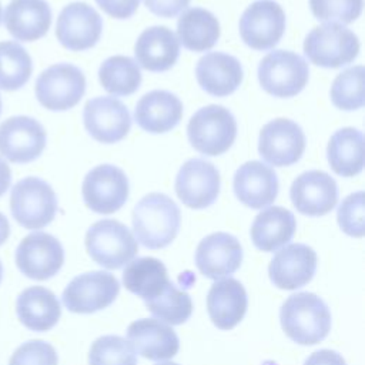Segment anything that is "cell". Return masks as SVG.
I'll use <instances>...</instances> for the list:
<instances>
[{"label":"cell","instance_id":"cell-1","mask_svg":"<svg viewBox=\"0 0 365 365\" xmlns=\"http://www.w3.org/2000/svg\"><path fill=\"white\" fill-rule=\"evenodd\" d=\"M181 212L165 194L151 192L143 197L133 210V230L141 245L150 250L164 248L177 237Z\"/></svg>","mask_w":365,"mask_h":365},{"label":"cell","instance_id":"cell-2","mask_svg":"<svg viewBox=\"0 0 365 365\" xmlns=\"http://www.w3.org/2000/svg\"><path fill=\"white\" fill-rule=\"evenodd\" d=\"M279 321L285 335L299 345L321 342L331 329V312L312 292L289 295L281 307Z\"/></svg>","mask_w":365,"mask_h":365},{"label":"cell","instance_id":"cell-3","mask_svg":"<svg viewBox=\"0 0 365 365\" xmlns=\"http://www.w3.org/2000/svg\"><path fill=\"white\" fill-rule=\"evenodd\" d=\"M13 218L27 230L48 225L57 212V197L48 182L38 177H26L10 192Z\"/></svg>","mask_w":365,"mask_h":365},{"label":"cell","instance_id":"cell-4","mask_svg":"<svg viewBox=\"0 0 365 365\" xmlns=\"http://www.w3.org/2000/svg\"><path fill=\"white\" fill-rule=\"evenodd\" d=\"M86 250L98 265L118 269L137 255L138 245L124 224L115 220H101L87 230Z\"/></svg>","mask_w":365,"mask_h":365},{"label":"cell","instance_id":"cell-5","mask_svg":"<svg viewBox=\"0 0 365 365\" xmlns=\"http://www.w3.org/2000/svg\"><path fill=\"white\" fill-rule=\"evenodd\" d=\"M304 53L315 66L338 68L356 58L359 40L344 24L325 23L308 33L304 41Z\"/></svg>","mask_w":365,"mask_h":365},{"label":"cell","instance_id":"cell-6","mask_svg":"<svg viewBox=\"0 0 365 365\" xmlns=\"http://www.w3.org/2000/svg\"><path fill=\"white\" fill-rule=\"evenodd\" d=\"M190 144L201 154H224L237 137V121L222 106L211 104L200 108L188 121Z\"/></svg>","mask_w":365,"mask_h":365},{"label":"cell","instance_id":"cell-7","mask_svg":"<svg viewBox=\"0 0 365 365\" xmlns=\"http://www.w3.org/2000/svg\"><path fill=\"white\" fill-rule=\"evenodd\" d=\"M309 76L308 63L297 53L274 50L258 66L262 88L274 97H294L304 90Z\"/></svg>","mask_w":365,"mask_h":365},{"label":"cell","instance_id":"cell-8","mask_svg":"<svg viewBox=\"0 0 365 365\" xmlns=\"http://www.w3.org/2000/svg\"><path fill=\"white\" fill-rule=\"evenodd\" d=\"M84 91L86 77L83 71L68 63L50 66L36 80V97L44 108L51 111L73 108Z\"/></svg>","mask_w":365,"mask_h":365},{"label":"cell","instance_id":"cell-9","mask_svg":"<svg viewBox=\"0 0 365 365\" xmlns=\"http://www.w3.org/2000/svg\"><path fill=\"white\" fill-rule=\"evenodd\" d=\"M117 278L106 271H91L74 277L64 288L61 299L74 314H91L107 308L118 295Z\"/></svg>","mask_w":365,"mask_h":365},{"label":"cell","instance_id":"cell-10","mask_svg":"<svg viewBox=\"0 0 365 365\" xmlns=\"http://www.w3.org/2000/svg\"><path fill=\"white\" fill-rule=\"evenodd\" d=\"M14 259L21 274L36 281H44L54 277L63 267L64 250L56 237L37 231L20 241Z\"/></svg>","mask_w":365,"mask_h":365},{"label":"cell","instance_id":"cell-11","mask_svg":"<svg viewBox=\"0 0 365 365\" xmlns=\"http://www.w3.org/2000/svg\"><path fill=\"white\" fill-rule=\"evenodd\" d=\"M285 31V13L274 0H257L240 19V34L244 43L258 51L278 44Z\"/></svg>","mask_w":365,"mask_h":365},{"label":"cell","instance_id":"cell-12","mask_svg":"<svg viewBox=\"0 0 365 365\" xmlns=\"http://www.w3.org/2000/svg\"><path fill=\"white\" fill-rule=\"evenodd\" d=\"M81 191L91 211L111 214L118 211L128 198V178L121 168L101 164L87 173Z\"/></svg>","mask_w":365,"mask_h":365},{"label":"cell","instance_id":"cell-13","mask_svg":"<svg viewBox=\"0 0 365 365\" xmlns=\"http://www.w3.org/2000/svg\"><path fill=\"white\" fill-rule=\"evenodd\" d=\"M44 147L46 130L36 118L13 115L0 124V154L10 163H31Z\"/></svg>","mask_w":365,"mask_h":365},{"label":"cell","instance_id":"cell-14","mask_svg":"<svg viewBox=\"0 0 365 365\" xmlns=\"http://www.w3.org/2000/svg\"><path fill=\"white\" fill-rule=\"evenodd\" d=\"M304 150V131L292 120L275 118L259 131L258 151L262 160L271 165H292L302 157Z\"/></svg>","mask_w":365,"mask_h":365},{"label":"cell","instance_id":"cell-15","mask_svg":"<svg viewBox=\"0 0 365 365\" xmlns=\"http://www.w3.org/2000/svg\"><path fill=\"white\" fill-rule=\"evenodd\" d=\"M103 30L100 14L84 1L67 4L58 14L56 36L63 47L83 51L96 46Z\"/></svg>","mask_w":365,"mask_h":365},{"label":"cell","instance_id":"cell-16","mask_svg":"<svg viewBox=\"0 0 365 365\" xmlns=\"http://www.w3.org/2000/svg\"><path fill=\"white\" fill-rule=\"evenodd\" d=\"M175 192L184 205L194 210L207 208L220 194V173L210 161L191 158L178 170Z\"/></svg>","mask_w":365,"mask_h":365},{"label":"cell","instance_id":"cell-17","mask_svg":"<svg viewBox=\"0 0 365 365\" xmlns=\"http://www.w3.org/2000/svg\"><path fill=\"white\" fill-rule=\"evenodd\" d=\"M84 127L100 143L113 144L123 140L131 127L127 107L114 97H96L86 103L83 111Z\"/></svg>","mask_w":365,"mask_h":365},{"label":"cell","instance_id":"cell-18","mask_svg":"<svg viewBox=\"0 0 365 365\" xmlns=\"http://www.w3.org/2000/svg\"><path fill=\"white\" fill-rule=\"evenodd\" d=\"M292 205L304 215L321 217L328 214L338 201V187L335 180L319 170L305 171L298 175L291 188Z\"/></svg>","mask_w":365,"mask_h":365},{"label":"cell","instance_id":"cell-19","mask_svg":"<svg viewBox=\"0 0 365 365\" xmlns=\"http://www.w3.org/2000/svg\"><path fill=\"white\" fill-rule=\"evenodd\" d=\"M317 269V252L305 244H289L275 252L268 274L281 289H297L307 285Z\"/></svg>","mask_w":365,"mask_h":365},{"label":"cell","instance_id":"cell-20","mask_svg":"<svg viewBox=\"0 0 365 365\" xmlns=\"http://www.w3.org/2000/svg\"><path fill=\"white\" fill-rule=\"evenodd\" d=\"M242 262L240 241L228 232H214L202 238L195 251L198 271L211 279L234 274Z\"/></svg>","mask_w":365,"mask_h":365},{"label":"cell","instance_id":"cell-21","mask_svg":"<svg viewBox=\"0 0 365 365\" xmlns=\"http://www.w3.org/2000/svg\"><path fill=\"white\" fill-rule=\"evenodd\" d=\"M127 339L133 349L151 361L171 359L180 349L175 331L154 318H141L127 328Z\"/></svg>","mask_w":365,"mask_h":365},{"label":"cell","instance_id":"cell-22","mask_svg":"<svg viewBox=\"0 0 365 365\" xmlns=\"http://www.w3.org/2000/svg\"><path fill=\"white\" fill-rule=\"evenodd\" d=\"M234 192L247 207L259 210L278 195V178L274 170L261 161H247L235 171Z\"/></svg>","mask_w":365,"mask_h":365},{"label":"cell","instance_id":"cell-23","mask_svg":"<svg viewBox=\"0 0 365 365\" xmlns=\"http://www.w3.org/2000/svg\"><path fill=\"white\" fill-rule=\"evenodd\" d=\"M7 31L19 41H36L51 24V9L46 0H11L3 13Z\"/></svg>","mask_w":365,"mask_h":365},{"label":"cell","instance_id":"cell-24","mask_svg":"<svg viewBox=\"0 0 365 365\" xmlns=\"http://www.w3.org/2000/svg\"><path fill=\"white\" fill-rule=\"evenodd\" d=\"M248 305L247 291L235 278L215 281L207 295V311L212 324L222 329H232L245 315Z\"/></svg>","mask_w":365,"mask_h":365},{"label":"cell","instance_id":"cell-25","mask_svg":"<svg viewBox=\"0 0 365 365\" xmlns=\"http://www.w3.org/2000/svg\"><path fill=\"white\" fill-rule=\"evenodd\" d=\"M195 76L205 93L215 97H225L240 87L242 81V67L234 56L212 51L198 60Z\"/></svg>","mask_w":365,"mask_h":365},{"label":"cell","instance_id":"cell-26","mask_svg":"<svg viewBox=\"0 0 365 365\" xmlns=\"http://www.w3.org/2000/svg\"><path fill=\"white\" fill-rule=\"evenodd\" d=\"M134 54L143 68L154 73L165 71L180 56V41L168 27L153 26L138 36Z\"/></svg>","mask_w":365,"mask_h":365},{"label":"cell","instance_id":"cell-27","mask_svg":"<svg viewBox=\"0 0 365 365\" xmlns=\"http://www.w3.org/2000/svg\"><path fill=\"white\" fill-rule=\"evenodd\" d=\"M182 117V103L165 90H153L144 94L134 110L137 124L147 133L161 134L173 130Z\"/></svg>","mask_w":365,"mask_h":365},{"label":"cell","instance_id":"cell-28","mask_svg":"<svg viewBox=\"0 0 365 365\" xmlns=\"http://www.w3.org/2000/svg\"><path fill=\"white\" fill-rule=\"evenodd\" d=\"M16 314L20 322L30 331L44 332L58 322L61 307L54 292L34 285L26 288L17 297Z\"/></svg>","mask_w":365,"mask_h":365},{"label":"cell","instance_id":"cell-29","mask_svg":"<svg viewBox=\"0 0 365 365\" xmlns=\"http://www.w3.org/2000/svg\"><path fill=\"white\" fill-rule=\"evenodd\" d=\"M295 228L297 221L289 210L269 207L255 217L251 225V240L258 250L272 252L291 241Z\"/></svg>","mask_w":365,"mask_h":365},{"label":"cell","instance_id":"cell-30","mask_svg":"<svg viewBox=\"0 0 365 365\" xmlns=\"http://www.w3.org/2000/svg\"><path fill=\"white\" fill-rule=\"evenodd\" d=\"M329 167L341 177H354L364 168V135L354 127L338 130L328 143Z\"/></svg>","mask_w":365,"mask_h":365},{"label":"cell","instance_id":"cell-31","mask_svg":"<svg viewBox=\"0 0 365 365\" xmlns=\"http://www.w3.org/2000/svg\"><path fill=\"white\" fill-rule=\"evenodd\" d=\"M178 41L191 51H207L220 37L217 17L201 7L187 9L177 21Z\"/></svg>","mask_w":365,"mask_h":365},{"label":"cell","instance_id":"cell-32","mask_svg":"<svg viewBox=\"0 0 365 365\" xmlns=\"http://www.w3.org/2000/svg\"><path fill=\"white\" fill-rule=\"evenodd\" d=\"M168 282L165 265L153 257L130 261L123 271L124 287L144 301L161 294Z\"/></svg>","mask_w":365,"mask_h":365},{"label":"cell","instance_id":"cell-33","mask_svg":"<svg viewBox=\"0 0 365 365\" xmlns=\"http://www.w3.org/2000/svg\"><path fill=\"white\" fill-rule=\"evenodd\" d=\"M98 78L106 91L113 96H130L141 83V73L135 60L127 56H113L98 68Z\"/></svg>","mask_w":365,"mask_h":365},{"label":"cell","instance_id":"cell-34","mask_svg":"<svg viewBox=\"0 0 365 365\" xmlns=\"http://www.w3.org/2000/svg\"><path fill=\"white\" fill-rule=\"evenodd\" d=\"M33 70L31 57L17 41H0V88L14 91L21 88Z\"/></svg>","mask_w":365,"mask_h":365},{"label":"cell","instance_id":"cell-35","mask_svg":"<svg viewBox=\"0 0 365 365\" xmlns=\"http://www.w3.org/2000/svg\"><path fill=\"white\" fill-rule=\"evenodd\" d=\"M145 308L158 319L170 325L184 324L192 312L191 297L178 289L171 281L157 297L144 301Z\"/></svg>","mask_w":365,"mask_h":365},{"label":"cell","instance_id":"cell-36","mask_svg":"<svg viewBox=\"0 0 365 365\" xmlns=\"http://www.w3.org/2000/svg\"><path fill=\"white\" fill-rule=\"evenodd\" d=\"M364 66H354L339 73L331 87V101L335 107L351 111L364 106Z\"/></svg>","mask_w":365,"mask_h":365},{"label":"cell","instance_id":"cell-37","mask_svg":"<svg viewBox=\"0 0 365 365\" xmlns=\"http://www.w3.org/2000/svg\"><path fill=\"white\" fill-rule=\"evenodd\" d=\"M88 365H137V356L123 336L104 335L91 344Z\"/></svg>","mask_w":365,"mask_h":365},{"label":"cell","instance_id":"cell-38","mask_svg":"<svg viewBox=\"0 0 365 365\" xmlns=\"http://www.w3.org/2000/svg\"><path fill=\"white\" fill-rule=\"evenodd\" d=\"M364 0H309L314 17L325 23L348 24L361 16Z\"/></svg>","mask_w":365,"mask_h":365},{"label":"cell","instance_id":"cell-39","mask_svg":"<svg viewBox=\"0 0 365 365\" xmlns=\"http://www.w3.org/2000/svg\"><path fill=\"white\" fill-rule=\"evenodd\" d=\"M58 356L54 346L41 339L21 344L11 355L9 365H57Z\"/></svg>","mask_w":365,"mask_h":365},{"label":"cell","instance_id":"cell-40","mask_svg":"<svg viewBox=\"0 0 365 365\" xmlns=\"http://www.w3.org/2000/svg\"><path fill=\"white\" fill-rule=\"evenodd\" d=\"M341 230L351 235L361 238L364 235V191L348 195L339 205L336 212Z\"/></svg>","mask_w":365,"mask_h":365},{"label":"cell","instance_id":"cell-41","mask_svg":"<svg viewBox=\"0 0 365 365\" xmlns=\"http://www.w3.org/2000/svg\"><path fill=\"white\" fill-rule=\"evenodd\" d=\"M96 3L114 19H128L135 13L140 0H96Z\"/></svg>","mask_w":365,"mask_h":365},{"label":"cell","instance_id":"cell-42","mask_svg":"<svg viewBox=\"0 0 365 365\" xmlns=\"http://www.w3.org/2000/svg\"><path fill=\"white\" fill-rule=\"evenodd\" d=\"M190 0H144L147 9L160 17H174L181 13Z\"/></svg>","mask_w":365,"mask_h":365},{"label":"cell","instance_id":"cell-43","mask_svg":"<svg viewBox=\"0 0 365 365\" xmlns=\"http://www.w3.org/2000/svg\"><path fill=\"white\" fill-rule=\"evenodd\" d=\"M304 365H346L341 354L332 349H319L312 352Z\"/></svg>","mask_w":365,"mask_h":365},{"label":"cell","instance_id":"cell-44","mask_svg":"<svg viewBox=\"0 0 365 365\" xmlns=\"http://www.w3.org/2000/svg\"><path fill=\"white\" fill-rule=\"evenodd\" d=\"M10 182H11L10 167L3 158H0V197L9 190Z\"/></svg>","mask_w":365,"mask_h":365},{"label":"cell","instance_id":"cell-45","mask_svg":"<svg viewBox=\"0 0 365 365\" xmlns=\"http://www.w3.org/2000/svg\"><path fill=\"white\" fill-rule=\"evenodd\" d=\"M10 235V224L9 220L6 218V215H3L0 212V245H3L6 242V240Z\"/></svg>","mask_w":365,"mask_h":365},{"label":"cell","instance_id":"cell-46","mask_svg":"<svg viewBox=\"0 0 365 365\" xmlns=\"http://www.w3.org/2000/svg\"><path fill=\"white\" fill-rule=\"evenodd\" d=\"M157 365H178L175 362H163V364H157Z\"/></svg>","mask_w":365,"mask_h":365},{"label":"cell","instance_id":"cell-47","mask_svg":"<svg viewBox=\"0 0 365 365\" xmlns=\"http://www.w3.org/2000/svg\"><path fill=\"white\" fill-rule=\"evenodd\" d=\"M1 277H3V265L0 262V282H1Z\"/></svg>","mask_w":365,"mask_h":365},{"label":"cell","instance_id":"cell-48","mask_svg":"<svg viewBox=\"0 0 365 365\" xmlns=\"http://www.w3.org/2000/svg\"><path fill=\"white\" fill-rule=\"evenodd\" d=\"M0 111H1V98H0Z\"/></svg>","mask_w":365,"mask_h":365},{"label":"cell","instance_id":"cell-49","mask_svg":"<svg viewBox=\"0 0 365 365\" xmlns=\"http://www.w3.org/2000/svg\"><path fill=\"white\" fill-rule=\"evenodd\" d=\"M0 19H1V6H0Z\"/></svg>","mask_w":365,"mask_h":365}]
</instances>
